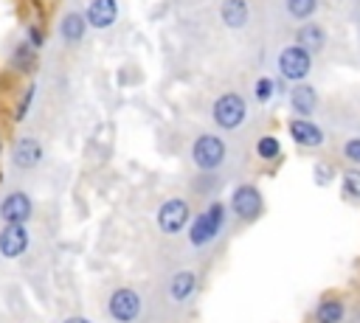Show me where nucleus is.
<instances>
[{
  "label": "nucleus",
  "instance_id": "f257e3e1",
  "mask_svg": "<svg viewBox=\"0 0 360 323\" xmlns=\"http://www.w3.org/2000/svg\"><path fill=\"white\" fill-rule=\"evenodd\" d=\"M222 228H225V205L219 199H214L205 211H200L188 222V244L191 247H208L219 236Z\"/></svg>",
  "mask_w": 360,
  "mask_h": 323
},
{
  "label": "nucleus",
  "instance_id": "f03ea898",
  "mask_svg": "<svg viewBox=\"0 0 360 323\" xmlns=\"http://www.w3.org/2000/svg\"><path fill=\"white\" fill-rule=\"evenodd\" d=\"M211 118H214V124H217L219 129L233 132V129H239V126L245 124V118H248V101H245L239 93L228 90V93H222V95L214 98V104H211Z\"/></svg>",
  "mask_w": 360,
  "mask_h": 323
},
{
  "label": "nucleus",
  "instance_id": "7ed1b4c3",
  "mask_svg": "<svg viewBox=\"0 0 360 323\" xmlns=\"http://www.w3.org/2000/svg\"><path fill=\"white\" fill-rule=\"evenodd\" d=\"M225 157H228V146H225V140H222L219 135L202 132V135L194 138V143H191V163H194L200 171H214V169H219V166L225 163Z\"/></svg>",
  "mask_w": 360,
  "mask_h": 323
},
{
  "label": "nucleus",
  "instance_id": "20e7f679",
  "mask_svg": "<svg viewBox=\"0 0 360 323\" xmlns=\"http://www.w3.org/2000/svg\"><path fill=\"white\" fill-rule=\"evenodd\" d=\"M143 312V298L135 286H118L107 298V315L115 323H135Z\"/></svg>",
  "mask_w": 360,
  "mask_h": 323
},
{
  "label": "nucleus",
  "instance_id": "39448f33",
  "mask_svg": "<svg viewBox=\"0 0 360 323\" xmlns=\"http://www.w3.org/2000/svg\"><path fill=\"white\" fill-rule=\"evenodd\" d=\"M276 65H278V76L281 79H287V81H304L309 76V70H312V53L307 48H301V45L292 42V45L281 48Z\"/></svg>",
  "mask_w": 360,
  "mask_h": 323
},
{
  "label": "nucleus",
  "instance_id": "423d86ee",
  "mask_svg": "<svg viewBox=\"0 0 360 323\" xmlns=\"http://www.w3.org/2000/svg\"><path fill=\"white\" fill-rule=\"evenodd\" d=\"M158 228H160V233H166V236H177L180 230H186L188 228V222H191V208H188V202L183 199V197H169L160 208H158Z\"/></svg>",
  "mask_w": 360,
  "mask_h": 323
},
{
  "label": "nucleus",
  "instance_id": "0eeeda50",
  "mask_svg": "<svg viewBox=\"0 0 360 323\" xmlns=\"http://www.w3.org/2000/svg\"><path fill=\"white\" fill-rule=\"evenodd\" d=\"M262 208H264V199H262V191L256 185L242 183V185L233 188V194H231V211L236 213V219L253 222V219H259Z\"/></svg>",
  "mask_w": 360,
  "mask_h": 323
},
{
  "label": "nucleus",
  "instance_id": "6e6552de",
  "mask_svg": "<svg viewBox=\"0 0 360 323\" xmlns=\"http://www.w3.org/2000/svg\"><path fill=\"white\" fill-rule=\"evenodd\" d=\"M34 213V199L25 191H8L0 199V219L3 225H25Z\"/></svg>",
  "mask_w": 360,
  "mask_h": 323
},
{
  "label": "nucleus",
  "instance_id": "1a4fd4ad",
  "mask_svg": "<svg viewBox=\"0 0 360 323\" xmlns=\"http://www.w3.org/2000/svg\"><path fill=\"white\" fill-rule=\"evenodd\" d=\"M42 157H45V149H42V143H39L37 138H31V135L17 138L14 146H11V163H14V169H22V171L37 169V166L42 163Z\"/></svg>",
  "mask_w": 360,
  "mask_h": 323
},
{
  "label": "nucleus",
  "instance_id": "9d476101",
  "mask_svg": "<svg viewBox=\"0 0 360 323\" xmlns=\"http://www.w3.org/2000/svg\"><path fill=\"white\" fill-rule=\"evenodd\" d=\"M118 0H87L84 6V20H87V28H96V31H104L110 25L118 22Z\"/></svg>",
  "mask_w": 360,
  "mask_h": 323
},
{
  "label": "nucleus",
  "instance_id": "9b49d317",
  "mask_svg": "<svg viewBox=\"0 0 360 323\" xmlns=\"http://www.w3.org/2000/svg\"><path fill=\"white\" fill-rule=\"evenodd\" d=\"M31 244L25 225H3L0 230V256L3 258H20Z\"/></svg>",
  "mask_w": 360,
  "mask_h": 323
},
{
  "label": "nucleus",
  "instance_id": "f8f14e48",
  "mask_svg": "<svg viewBox=\"0 0 360 323\" xmlns=\"http://www.w3.org/2000/svg\"><path fill=\"white\" fill-rule=\"evenodd\" d=\"M287 132H290V138H292L298 146H304V149H315V146H321V143H323V129H321L315 121L301 118V115L290 118Z\"/></svg>",
  "mask_w": 360,
  "mask_h": 323
},
{
  "label": "nucleus",
  "instance_id": "ddd939ff",
  "mask_svg": "<svg viewBox=\"0 0 360 323\" xmlns=\"http://www.w3.org/2000/svg\"><path fill=\"white\" fill-rule=\"evenodd\" d=\"M87 37V20L82 11H68L62 20H59V39L68 45V48H76L82 45Z\"/></svg>",
  "mask_w": 360,
  "mask_h": 323
},
{
  "label": "nucleus",
  "instance_id": "4468645a",
  "mask_svg": "<svg viewBox=\"0 0 360 323\" xmlns=\"http://www.w3.org/2000/svg\"><path fill=\"white\" fill-rule=\"evenodd\" d=\"M37 62H39V51H37L25 37L17 39L14 48H11V53H8V67H11L14 73H31V70L37 67Z\"/></svg>",
  "mask_w": 360,
  "mask_h": 323
},
{
  "label": "nucleus",
  "instance_id": "2eb2a0df",
  "mask_svg": "<svg viewBox=\"0 0 360 323\" xmlns=\"http://www.w3.org/2000/svg\"><path fill=\"white\" fill-rule=\"evenodd\" d=\"M290 110L301 118H309L318 110V93L312 84H295L290 90Z\"/></svg>",
  "mask_w": 360,
  "mask_h": 323
},
{
  "label": "nucleus",
  "instance_id": "dca6fc26",
  "mask_svg": "<svg viewBox=\"0 0 360 323\" xmlns=\"http://www.w3.org/2000/svg\"><path fill=\"white\" fill-rule=\"evenodd\" d=\"M219 20L225 28H242L250 20V6L248 0H222L219 3Z\"/></svg>",
  "mask_w": 360,
  "mask_h": 323
},
{
  "label": "nucleus",
  "instance_id": "f3484780",
  "mask_svg": "<svg viewBox=\"0 0 360 323\" xmlns=\"http://www.w3.org/2000/svg\"><path fill=\"white\" fill-rule=\"evenodd\" d=\"M295 45H301V48H307L309 53H318V51H323L326 48V31H323V25H318V22H301V28L295 31Z\"/></svg>",
  "mask_w": 360,
  "mask_h": 323
},
{
  "label": "nucleus",
  "instance_id": "a211bd4d",
  "mask_svg": "<svg viewBox=\"0 0 360 323\" xmlns=\"http://www.w3.org/2000/svg\"><path fill=\"white\" fill-rule=\"evenodd\" d=\"M194 292H197V275L191 270H177L169 278V295L174 303H186Z\"/></svg>",
  "mask_w": 360,
  "mask_h": 323
},
{
  "label": "nucleus",
  "instance_id": "6ab92c4d",
  "mask_svg": "<svg viewBox=\"0 0 360 323\" xmlns=\"http://www.w3.org/2000/svg\"><path fill=\"white\" fill-rule=\"evenodd\" d=\"M343 301L338 298H323L315 309V323H340L343 320Z\"/></svg>",
  "mask_w": 360,
  "mask_h": 323
},
{
  "label": "nucleus",
  "instance_id": "aec40b11",
  "mask_svg": "<svg viewBox=\"0 0 360 323\" xmlns=\"http://www.w3.org/2000/svg\"><path fill=\"white\" fill-rule=\"evenodd\" d=\"M284 8H287V14H290L292 20H298V22H307V20L315 14V8H318V0H284Z\"/></svg>",
  "mask_w": 360,
  "mask_h": 323
},
{
  "label": "nucleus",
  "instance_id": "412c9836",
  "mask_svg": "<svg viewBox=\"0 0 360 323\" xmlns=\"http://www.w3.org/2000/svg\"><path fill=\"white\" fill-rule=\"evenodd\" d=\"M278 154H281V143H278L276 135H262V138L256 140V157H259V160L270 163V160H276Z\"/></svg>",
  "mask_w": 360,
  "mask_h": 323
},
{
  "label": "nucleus",
  "instance_id": "4be33fe9",
  "mask_svg": "<svg viewBox=\"0 0 360 323\" xmlns=\"http://www.w3.org/2000/svg\"><path fill=\"white\" fill-rule=\"evenodd\" d=\"M276 90H278V81L270 79V76H262V79L253 84V95H256L259 104H267V101L276 95Z\"/></svg>",
  "mask_w": 360,
  "mask_h": 323
},
{
  "label": "nucleus",
  "instance_id": "5701e85b",
  "mask_svg": "<svg viewBox=\"0 0 360 323\" xmlns=\"http://www.w3.org/2000/svg\"><path fill=\"white\" fill-rule=\"evenodd\" d=\"M34 95H37V81H28V84H25V93H22V98H20L17 110H14V121H17V124L28 118L31 104H34Z\"/></svg>",
  "mask_w": 360,
  "mask_h": 323
},
{
  "label": "nucleus",
  "instance_id": "b1692460",
  "mask_svg": "<svg viewBox=\"0 0 360 323\" xmlns=\"http://www.w3.org/2000/svg\"><path fill=\"white\" fill-rule=\"evenodd\" d=\"M343 194L360 199V169H349V171H343Z\"/></svg>",
  "mask_w": 360,
  "mask_h": 323
},
{
  "label": "nucleus",
  "instance_id": "393cba45",
  "mask_svg": "<svg viewBox=\"0 0 360 323\" xmlns=\"http://www.w3.org/2000/svg\"><path fill=\"white\" fill-rule=\"evenodd\" d=\"M22 37H25V39H28V42H31L37 51H42V48H45V28H42L39 22H28Z\"/></svg>",
  "mask_w": 360,
  "mask_h": 323
},
{
  "label": "nucleus",
  "instance_id": "a878e982",
  "mask_svg": "<svg viewBox=\"0 0 360 323\" xmlns=\"http://www.w3.org/2000/svg\"><path fill=\"white\" fill-rule=\"evenodd\" d=\"M343 157L360 166V138H349V140L343 143Z\"/></svg>",
  "mask_w": 360,
  "mask_h": 323
},
{
  "label": "nucleus",
  "instance_id": "bb28decb",
  "mask_svg": "<svg viewBox=\"0 0 360 323\" xmlns=\"http://www.w3.org/2000/svg\"><path fill=\"white\" fill-rule=\"evenodd\" d=\"M62 323H90L87 317H82V315H70V317H65Z\"/></svg>",
  "mask_w": 360,
  "mask_h": 323
},
{
  "label": "nucleus",
  "instance_id": "cd10ccee",
  "mask_svg": "<svg viewBox=\"0 0 360 323\" xmlns=\"http://www.w3.org/2000/svg\"><path fill=\"white\" fill-rule=\"evenodd\" d=\"M0 154H3V135H0Z\"/></svg>",
  "mask_w": 360,
  "mask_h": 323
}]
</instances>
